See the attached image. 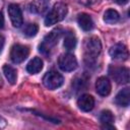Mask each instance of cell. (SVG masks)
I'll use <instances>...</instances> for the list:
<instances>
[{"label": "cell", "mask_w": 130, "mask_h": 130, "mask_svg": "<svg viewBox=\"0 0 130 130\" xmlns=\"http://www.w3.org/2000/svg\"><path fill=\"white\" fill-rule=\"evenodd\" d=\"M102 52V44L99 38L90 37L84 43V57L88 63H92Z\"/></svg>", "instance_id": "obj_1"}, {"label": "cell", "mask_w": 130, "mask_h": 130, "mask_svg": "<svg viewBox=\"0 0 130 130\" xmlns=\"http://www.w3.org/2000/svg\"><path fill=\"white\" fill-rule=\"evenodd\" d=\"M67 15V6L64 3H57L53 6V8L49 11L45 18V25H53L57 22L63 20Z\"/></svg>", "instance_id": "obj_2"}, {"label": "cell", "mask_w": 130, "mask_h": 130, "mask_svg": "<svg viewBox=\"0 0 130 130\" xmlns=\"http://www.w3.org/2000/svg\"><path fill=\"white\" fill-rule=\"evenodd\" d=\"M62 35V29L61 28H55L53 30H51L43 40V42L40 44L39 46V50L40 52H42L43 54H49L50 51L58 44V41L60 39Z\"/></svg>", "instance_id": "obj_3"}, {"label": "cell", "mask_w": 130, "mask_h": 130, "mask_svg": "<svg viewBox=\"0 0 130 130\" xmlns=\"http://www.w3.org/2000/svg\"><path fill=\"white\" fill-rule=\"evenodd\" d=\"M63 82H64L63 76L55 70H51L47 72L43 77V83L49 89H56L60 87L63 84Z\"/></svg>", "instance_id": "obj_4"}, {"label": "cell", "mask_w": 130, "mask_h": 130, "mask_svg": "<svg viewBox=\"0 0 130 130\" xmlns=\"http://www.w3.org/2000/svg\"><path fill=\"white\" fill-rule=\"evenodd\" d=\"M58 64H59L60 69L65 72H70L77 68V60L75 56L70 53L62 54L59 58Z\"/></svg>", "instance_id": "obj_5"}, {"label": "cell", "mask_w": 130, "mask_h": 130, "mask_svg": "<svg viewBox=\"0 0 130 130\" xmlns=\"http://www.w3.org/2000/svg\"><path fill=\"white\" fill-rule=\"evenodd\" d=\"M28 54H29L28 47H26L24 45L16 44L11 48L10 58H11L12 62H14V63H21L27 58Z\"/></svg>", "instance_id": "obj_6"}, {"label": "cell", "mask_w": 130, "mask_h": 130, "mask_svg": "<svg viewBox=\"0 0 130 130\" xmlns=\"http://www.w3.org/2000/svg\"><path fill=\"white\" fill-rule=\"evenodd\" d=\"M109 54L114 60L119 61H125L129 57L128 49L124 44H115L110 48Z\"/></svg>", "instance_id": "obj_7"}, {"label": "cell", "mask_w": 130, "mask_h": 130, "mask_svg": "<svg viewBox=\"0 0 130 130\" xmlns=\"http://www.w3.org/2000/svg\"><path fill=\"white\" fill-rule=\"evenodd\" d=\"M110 74L118 83L126 84L129 82V69L126 67H111Z\"/></svg>", "instance_id": "obj_8"}, {"label": "cell", "mask_w": 130, "mask_h": 130, "mask_svg": "<svg viewBox=\"0 0 130 130\" xmlns=\"http://www.w3.org/2000/svg\"><path fill=\"white\" fill-rule=\"evenodd\" d=\"M8 14H9L12 25L14 27H20L23 21L20 7L17 4H10L8 6Z\"/></svg>", "instance_id": "obj_9"}, {"label": "cell", "mask_w": 130, "mask_h": 130, "mask_svg": "<svg viewBox=\"0 0 130 130\" xmlns=\"http://www.w3.org/2000/svg\"><path fill=\"white\" fill-rule=\"evenodd\" d=\"M111 82L110 80L105 77V76H101L96 79L95 82V90L96 92L102 95V96H106L111 92Z\"/></svg>", "instance_id": "obj_10"}, {"label": "cell", "mask_w": 130, "mask_h": 130, "mask_svg": "<svg viewBox=\"0 0 130 130\" xmlns=\"http://www.w3.org/2000/svg\"><path fill=\"white\" fill-rule=\"evenodd\" d=\"M78 108L83 112H89L94 106V99L89 94H82L77 100Z\"/></svg>", "instance_id": "obj_11"}, {"label": "cell", "mask_w": 130, "mask_h": 130, "mask_svg": "<svg viewBox=\"0 0 130 130\" xmlns=\"http://www.w3.org/2000/svg\"><path fill=\"white\" fill-rule=\"evenodd\" d=\"M77 22L80 28H82L85 31H88L93 27V21L87 13H80L77 17Z\"/></svg>", "instance_id": "obj_12"}, {"label": "cell", "mask_w": 130, "mask_h": 130, "mask_svg": "<svg viewBox=\"0 0 130 130\" xmlns=\"http://www.w3.org/2000/svg\"><path fill=\"white\" fill-rule=\"evenodd\" d=\"M130 92H129V88H123L122 90H120L116 98H115V102L117 105L121 106V107H128L129 106V102H130Z\"/></svg>", "instance_id": "obj_13"}, {"label": "cell", "mask_w": 130, "mask_h": 130, "mask_svg": "<svg viewBox=\"0 0 130 130\" xmlns=\"http://www.w3.org/2000/svg\"><path fill=\"white\" fill-rule=\"evenodd\" d=\"M43 69V61L39 57L32 58L26 65V70L30 74H37Z\"/></svg>", "instance_id": "obj_14"}, {"label": "cell", "mask_w": 130, "mask_h": 130, "mask_svg": "<svg viewBox=\"0 0 130 130\" xmlns=\"http://www.w3.org/2000/svg\"><path fill=\"white\" fill-rule=\"evenodd\" d=\"M3 73H4L5 77L7 78V80L9 81V83L14 84V83L16 82V79H17V72H16V70H15L12 66L5 64V65L3 66Z\"/></svg>", "instance_id": "obj_15"}, {"label": "cell", "mask_w": 130, "mask_h": 130, "mask_svg": "<svg viewBox=\"0 0 130 130\" xmlns=\"http://www.w3.org/2000/svg\"><path fill=\"white\" fill-rule=\"evenodd\" d=\"M119 18H120V15L118 11L115 9H108L104 14V21L109 24L116 23L119 20Z\"/></svg>", "instance_id": "obj_16"}, {"label": "cell", "mask_w": 130, "mask_h": 130, "mask_svg": "<svg viewBox=\"0 0 130 130\" xmlns=\"http://www.w3.org/2000/svg\"><path fill=\"white\" fill-rule=\"evenodd\" d=\"M76 44H77V39H76L75 35L71 31H69L64 38L63 45H64L65 49H67L68 51H71L76 47Z\"/></svg>", "instance_id": "obj_17"}, {"label": "cell", "mask_w": 130, "mask_h": 130, "mask_svg": "<svg viewBox=\"0 0 130 130\" xmlns=\"http://www.w3.org/2000/svg\"><path fill=\"white\" fill-rule=\"evenodd\" d=\"M100 121L105 125H110L114 122V116L111 111L104 110L100 115Z\"/></svg>", "instance_id": "obj_18"}, {"label": "cell", "mask_w": 130, "mask_h": 130, "mask_svg": "<svg viewBox=\"0 0 130 130\" xmlns=\"http://www.w3.org/2000/svg\"><path fill=\"white\" fill-rule=\"evenodd\" d=\"M39 30V26L36 24V23H28L25 25V27L23 28V34L28 37V38H31V37H35L37 35Z\"/></svg>", "instance_id": "obj_19"}, {"label": "cell", "mask_w": 130, "mask_h": 130, "mask_svg": "<svg viewBox=\"0 0 130 130\" xmlns=\"http://www.w3.org/2000/svg\"><path fill=\"white\" fill-rule=\"evenodd\" d=\"M4 42H5V39L2 35H0V52L2 51L3 49V46H4Z\"/></svg>", "instance_id": "obj_20"}, {"label": "cell", "mask_w": 130, "mask_h": 130, "mask_svg": "<svg viewBox=\"0 0 130 130\" xmlns=\"http://www.w3.org/2000/svg\"><path fill=\"white\" fill-rule=\"evenodd\" d=\"M3 26H4V16L2 12H0V28H2Z\"/></svg>", "instance_id": "obj_21"}, {"label": "cell", "mask_w": 130, "mask_h": 130, "mask_svg": "<svg viewBox=\"0 0 130 130\" xmlns=\"http://www.w3.org/2000/svg\"><path fill=\"white\" fill-rule=\"evenodd\" d=\"M128 1H129V0H115V2L118 3V4H120V5L126 4V3H128Z\"/></svg>", "instance_id": "obj_22"}]
</instances>
